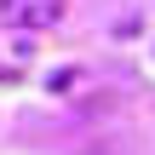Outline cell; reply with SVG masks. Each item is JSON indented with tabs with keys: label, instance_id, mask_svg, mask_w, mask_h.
I'll list each match as a JSON object with an SVG mask.
<instances>
[{
	"label": "cell",
	"instance_id": "1",
	"mask_svg": "<svg viewBox=\"0 0 155 155\" xmlns=\"http://www.w3.org/2000/svg\"><path fill=\"white\" fill-rule=\"evenodd\" d=\"M63 17V0H0V23L12 29H52Z\"/></svg>",
	"mask_w": 155,
	"mask_h": 155
}]
</instances>
